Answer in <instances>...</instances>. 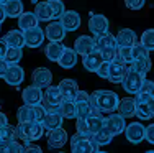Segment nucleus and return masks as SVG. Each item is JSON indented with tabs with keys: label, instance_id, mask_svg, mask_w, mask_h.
Returning a JSON list of instances; mask_svg holds the SVG:
<instances>
[{
	"label": "nucleus",
	"instance_id": "obj_49",
	"mask_svg": "<svg viewBox=\"0 0 154 153\" xmlns=\"http://www.w3.org/2000/svg\"><path fill=\"white\" fill-rule=\"evenodd\" d=\"M7 49H8V45H7L5 38H0V59H3V58H5Z\"/></svg>",
	"mask_w": 154,
	"mask_h": 153
},
{
	"label": "nucleus",
	"instance_id": "obj_4",
	"mask_svg": "<svg viewBox=\"0 0 154 153\" xmlns=\"http://www.w3.org/2000/svg\"><path fill=\"white\" fill-rule=\"evenodd\" d=\"M144 79H146L144 74H141V72H138L136 69L128 66L126 74H125V78L122 81V86H123V89L126 91L128 94H136V92H139V89H141Z\"/></svg>",
	"mask_w": 154,
	"mask_h": 153
},
{
	"label": "nucleus",
	"instance_id": "obj_54",
	"mask_svg": "<svg viewBox=\"0 0 154 153\" xmlns=\"http://www.w3.org/2000/svg\"><path fill=\"white\" fill-rule=\"evenodd\" d=\"M7 18V13H5V8H3V5L0 3V23H2L3 20Z\"/></svg>",
	"mask_w": 154,
	"mask_h": 153
},
{
	"label": "nucleus",
	"instance_id": "obj_39",
	"mask_svg": "<svg viewBox=\"0 0 154 153\" xmlns=\"http://www.w3.org/2000/svg\"><path fill=\"white\" fill-rule=\"evenodd\" d=\"M143 46H144L148 51H154V28H149L144 33L141 35V40H139Z\"/></svg>",
	"mask_w": 154,
	"mask_h": 153
},
{
	"label": "nucleus",
	"instance_id": "obj_2",
	"mask_svg": "<svg viewBox=\"0 0 154 153\" xmlns=\"http://www.w3.org/2000/svg\"><path fill=\"white\" fill-rule=\"evenodd\" d=\"M43 135H45V127H43L41 122H36V120L21 122L17 127V138H20L25 145L38 142Z\"/></svg>",
	"mask_w": 154,
	"mask_h": 153
},
{
	"label": "nucleus",
	"instance_id": "obj_53",
	"mask_svg": "<svg viewBox=\"0 0 154 153\" xmlns=\"http://www.w3.org/2000/svg\"><path fill=\"white\" fill-rule=\"evenodd\" d=\"M7 123H8V119H7V115L3 114V112H0V127L7 125Z\"/></svg>",
	"mask_w": 154,
	"mask_h": 153
},
{
	"label": "nucleus",
	"instance_id": "obj_3",
	"mask_svg": "<svg viewBox=\"0 0 154 153\" xmlns=\"http://www.w3.org/2000/svg\"><path fill=\"white\" fill-rule=\"evenodd\" d=\"M98 148L100 147L94 140V135L75 132V135L71 137V151H74V153H87V151L95 153V151H98Z\"/></svg>",
	"mask_w": 154,
	"mask_h": 153
},
{
	"label": "nucleus",
	"instance_id": "obj_21",
	"mask_svg": "<svg viewBox=\"0 0 154 153\" xmlns=\"http://www.w3.org/2000/svg\"><path fill=\"white\" fill-rule=\"evenodd\" d=\"M116 112H118L120 115H123L125 119H130V117H133V115H136V102H134V99H130V97L120 99Z\"/></svg>",
	"mask_w": 154,
	"mask_h": 153
},
{
	"label": "nucleus",
	"instance_id": "obj_36",
	"mask_svg": "<svg viewBox=\"0 0 154 153\" xmlns=\"http://www.w3.org/2000/svg\"><path fill=\"white\" fill-rule=\"evenodd\" d=\"M21 56H23V53H21V48L8 46V49H7L5 58H3V59H5L8 64H18V63H20V59H21Z\"/></svg>",
	"mask_w": 154,
	"mask_h": 153
},
{
	"label": "nucleus",
	"instance_id": "obj_20",
	"mask_svg": "<svg viewBox=\"0 0 154 153\" xmlns=\"http://www.w3.org/2000/svg\"><path fill=\"white\" fill-rule=\"evenodd\" d=\"M95 38V49L100 51V49H105V48H118L116 45V36L112 35V33H102V35H97L94 36Z\"/></svg>",
	"mask_w": 154,
	"mask_h": 153
},
{
	"label": "nucleus",
	"instance_id": "obj_40",
	"mask_svg": "<svg viewBox=\"0 0 154 153\" xmlns=\"http://www.w3.org/2000/svg\"><path fill=\"white\" fill-rule=\"evenodd\" d=\"M13 138H17V129H13L8 123L0 127V142H8L13 140Z\"/></svg>",
	"mask_w": 154,
	"mask_h": 153
},
{
	"label": "nucleus",
	"instance_id": "obj_25",
	"mask_svg": "<svg viewBox=\"0 0 154 153\" xmlns=\"http://www.w3.org/2000/svg\"><path fill=\"white\" fill-rule=\"evenodd\" d=\"M57 64L62 68V69H71L77 64V53L74 48H64V53L61 54Z\"/></svg>",
	"mask_w": 154,
	"mask_h": 153
},
{
	"label": "nucleus",
	"instance_id": "obj_32",
	"mask_svg": "<svg viewBox=\"0 0 154 153\" xmlns=\"http://www.w3.org/2000/svg\"><path fill=\"white\" fill-rule=\"evenodd\" d=\"M35 15L39 21H49L53 20V15H51V10L48 2H38L35 3Z\"/></svg>",
	"mask_w": 154,
	"mask_h": 153
},
{
	"label": "nucleus",
	"instance_id": "obj_23",
	"mask_svg": "<svg viewBox=\"0 0 154 153\" xmlns=\"http://www.w3.org/2000/svg\"><path fill=\"white\" fill-rule=\"evenodd\" d=\"M102 61H103V59H102L100 53H98L97 49H94L92 53L82 56V64H84V68H85L87 71H90V72H95V71H97V68L102 64Z\"/></svg>",
	"mask_w": 154,
	"mask_h": 153
},
{
	"label": "nucleus",
	"instance_id": "obj_14",
	"mask_svg": "<svg viewBox=\"0 0 154 153\" xmlns=\"http://www.w3.org/2000/svg\"><path fill=\"white\" fill-rule=\"evenodd\" d=\"M3 79H5V82L8 86H20L25 81L23 68H20L18 64H10L7 72H5V76H3Z\"/></svg>",
	"mask_w": 154,
	"mask_h": 153
},
{
	"label": "nucleus",
	"instance_id": "obj_34",
	"mask_svg": "<svg viewBox=\"0 0 154 153\" xmlns=\"http://www.w3.org/2000/svg\"><path fill=\"white\" fill-rule=\"evenodd\" d=\"M48 5H49L53 20H59V18L64 15L66 5H64V2H62V0H48Z\"/></svg>",
	"mask_w": 154,
	"mask_h": 153
},
{
	"label": "nucleus",
	"instance_id": "obj_8",
	"mask_svg": "<svg viewBox=\"0 0 154 153\" xmlns=\"http://www.w3.org/2000/svg\"><path fill=\"white\" fill-rule=\"evenodd\" d=\"M110 28V23H108V18L102 13H94L90 15V20H89V30L94 36L97 35H102V33H107Z\"/></svg>",
	"mask_w": 154,
	"mask_h": 153
},
{
	"label": "nucleus",
	"instance_id": "obj_45",
	"mask_svg": "<svg viewBox=\"0 0 154 153\" xmlns=\"http://www.w3.org/2000/svg\"><path fill=\"white\" fill-rule=\"evenodd\" d=\"M144 3H146V0H125V5L130 10H139L144 7Z\"/></svg>",
	"mask_w": 154,
	"mask_h": 153
},
{
	"label": "nucleus",
	"instance_id": "obj_18",
	"mask_svg": "<svg viewBox=\"0 0 154 153\" xmlns=\"http://www.w3.org/2000/svg\"><path fill=\"white\" fill-rule=\"evenodd\" d=\"M59 89L62 94V99H67V100H74L77 92H79V86L74 79H62L59 82Z\"/></svg>",
	"mask_w": 154,
	"mask_h": 153
},
{
	"label": "nucleus",
	"instance_id": "obj_52",
	"mask_svg": "<svg viewBox=\"0 0 154 153\" xmlns=\"http://www.w3.org/2000/svg\"><path fill=\"white\" fill-rule=\"evenodd\" d=\"M25 151H41V148L39 147H35V145H31V143H26L25 145Z\"/></svg>",
	"mask_w": 154,
	"mask_h": 153
},
{
	"label": "nucleus",
	"instance_id": "obj_50",
	"mask_svg": "<svg viewBox=\"0 0 154 153\" xmlns=\"http://www.w3.org/2000/svg\"><path fill=\"white\" fill-rule=\"evenodd\" d=\"M89 99H90V94L89 92H85V91H79L74 100H89Z\"/></svg>",
	"mask_w": 154,
	"mask_h": 153
},
{
	"label": "nucleus",
	"instance_id": "obj_31",
	"mask_svg": "<svg viewBox=\"0 0 154 153\" xmlns=\"http://www.w3.org/2000/svg\"><path fill=\"white\" fill-rule=\"evenodd\" d=\"M130 66L133 69H136L138 72H141V74L146 76L149 71H151L152 63H151V58H149V56H141V58H136V59L131 61Z\"/></svg>",
	"mask_w": 154,
	"mask_h": 153
},
{
	"label": "nucleus",
	"instance_id": "obj_28",
	"mask_svg": "<svg viewBox=\"0 0 154 153\" xmlns=\"http://www.w3.org/2000/svg\"><path fill=\"white\" fill-rule=\"evenodd\" d=\"M3 38H5L8 46H15V48H23L25 46V35L20 28L18 30H10Z\"/></svg>",
	"mask_w": 154,
	"mask_h": 153
},
{
	"label": "nucleus",
	"instance_id": "obj_17",
	"mask_svg": "<svg viewBox=\"0 0 154 153\" xmlns=\"http://www.w3.org/2000/svg\"><path fill=\"white\" fill-rule=\"evenodd\" d=\"M59 20H61L62 27L66 28V31H75L80 27V15L75 10H66L64 15Z\"/></svg>",
	"mask_w": 154,
	"mask_h": 153
},
{
	"label": "nucleus",
	"instance_id": "obj_57",
	"mask_svg": "<svg viewBox=\"0 0 154 153\" xmlns=\"http://www.w3.org/2000/svg\"><path fill=\"white\" fill-rule=\"evenodd\" d=\"M0 28H2V23H0Z\"/></svg>",
	"mask_w": 154,
	"mask_h": 153
},
{
	"label": "nucleus",
	"instance_id": "obj_47",
	"mask_svg": "<svg viewBox=\"0 0 154 153\" xmlns=\"http://www.w3.org/2000/svg\"><path fill=\"white\" fill-rule=\"evenodd\" d=\"M139 91H143V92H146V94H149V96L154 97V82L149 81V79H144V82H143V86Z\"/></svg>",
	"mask_w": 154,
	"mask_h": 153
},
{
	"label": "nucleus",
	"instance_id": "obj_55",
	"mask_svg": "<svg viewBox=\"0 0 154 153\" xmlns=\"http://www.w3.org/2000/svg\"><path fill=\"white\" fill-rule=\"evenodd\" d=\"M5 2H8V0H0V3H2V5H3V3H5Z\"/></svg>",
	"mask_w": 154,
	"mask_h": 153
},
{
	"label": "nucleus",
	"instance_id": "obj_56",
	"mask_svg": "<svg viewBox=\"0 0 154 153\" xmlns=\"http://www.w3.org/2000/svg\"><path fill=\"white\" fill-rule=\"evenodd\" d=\"M31 2H33V3H36V2H38V0H31Z\"/></svg>",
	"mask_w": 154,
	"mask_h": 153
},
{
	"label": "nucleus",
	"instance_id": "obj_13",
	"mask_svg": "<svg viewBox=\"0 0 154 153\" xmlns=\"http://www.w3.org/2000/svg\"><path fill=\"white\" fill-rule=\"evenodd\" d=\"M74 49L77 54L80 56H85V54L92 53L95 49V38L94 36H89V35H82L74 41Z\"/></svg>",
	"mask_w": 154,
	"mask_h": 153
},
{
	"label": "nucleus",
	"instance_id": "obj_44",
	"mask_svg": "<svg viewBox=\"0 0 154 153\" xmlns=\"http://www.w3.org/2000/svg\"><path fill=\"white\" fill-rule=\"evenodd\" d=\"M108 69H110V63H107V61H102V64L97 68V74L100 76L102 79H108Z\"/></svg>",
	"mask_w": 154,
	"mask_h": 153
},
{
	"label": "nucleus",
	"instance_id": "obj_27",
	"mask_svg": "<svg viewBox=\"0 0 154 153\" xmlns=\"http://www.w3.org/2000/svg\"><path fill=\"white\" fill-rule=\"evenodd\" d=\"M38 18H36L35 12H23L20 17H18V28L21 31L25 30H30V28L38 27Z\"/></svg>",
	"mask_w": 154,
	"mask_h": 153
},
{
	"label": "nucleus",
	"instance_id": "obj_46",
	"mask_svg": "<svg viewBox=\"0 0 154 153\" xmlns=\"http://www.w3.org/2000/svg\"><path fill=\"white\" fill-rule=\"evenodd\" d=\"M75 129H77V132H80V133H89V135H92V133L89 132V125H87L85 119H77Z\"/></svg>",
	"mask_w": 154,
	"mask_h": 153
},
{
	"label": "nucleus",
	"instance_id": "obj_33",
	"mask_svg": "<svg viewBox=\"0 0 154 153\" xmlns=\"http://www.w3.org/2000/svg\"><path fill=\"white\" fill-rule=\"evenodd\" d=\"M17 119H18V123L35 120V105L23 104L20 109H18V112H17Z\"/></svg>",
	"mask_w": 154,
	"mask_h": 153
},
{
	"label": "nucleus",
	"instance_id": "obj_42",
	"mask_svg": "<svg viewBox=\"0 0 154 153\" xmlns=\"http://www.w3.org/2000/svg\"><path fill=\"white\" fill-rule=\"evenodd\" d=\"M141 56H149V51L146 49L141 43L136 41L133 46H131V58H133V59H136V58H141Z\"/></svg>",
	"mask_w": 154,
	"mask_h": 153
},
{
	"label": "nucleus",
	"instance_id": "obj_29",
	"mask_svg": "<svg viewBox=\"0 0 154 153\" xmlns=\"http://www.w3.org/2000/svg\"><path fill=\"white\" fill-rule=\"evenodd\" d=\"M57 110L64 119H77V109H75V100H67L62 99V102L57 105Z\"/></svg>",
	"mask_w": 154,
	"mask_h": 153
},
{
	"label": "nucleus",
	"instance_id": "obj_5",
	"mask_svg": "<svg viewBox=\"0 0 154 153\" xmlns=\"http://www.w3.org/2000/svg\"><path fill=\"white\" fill-rule=\"evenodd\" d=\"M103 127L112 133L113 137L120 135V133L125 132V127H126V122H125V117L120 115L118 112H110L107 117H103Z\"/></svg>",
	"mask_w": 154,
	"mask_h": 153
},
{
	"label": "nucleus",
	"instance_id": "obj_35",
	"mask_svg": "<svg viewBox=\"0 0 154 153\" xmlns=\"http://www.w3.org/2000/svg\"><path fill=\"white\" fill-rule=\"evenodd\" d=\"M85 120H87V125H89V132L92 135L103 129V115H89Z\"/></svg>",
	"mask_w": 154,
	"mask_h": 153
},
{
	"label": "nucleus",
	"instance_id": "obj_15",
	"mask_svg": "<svg viewBox=\"0 0 154 153\" xmlns=\"http://www.w3.org/2000/svg\"><path fill=\"white\" fill-rule=\"evenodd\" d=\"M31 79H33V84L43 89V87H48L53 82V74L48 68H36L31 74Z\"/></svg>",
	"mask_w": 154,
	"mask_h": 153
},
{
	"label": "nucleus",
	"instance_id": "obj_19",
	"mask_svg": "<svg viewBox=\"0 0 154 153\" xmlns=\"http://www.w3.org/2000/svg\"><path fill=\"white\" fill-rule=\"evenodd\" d=\"M62 120L64 117L59 114V110H48L45 119H43V127H45V130H53V129H57V127H62Z\"/></svg>",
	"mask_w": 154,
	"mask_h": 153
},
{
	"label": "nucleus",
	"instance_id": "obj_41",
	"mask_svg": "<svg viewBox=\"0 0 154 153\" xmlns=\"http://www.w3.org/2000/svg\"><path fill=\"white\" fill-rule=\"evenodd\" d=\"M116 58L122 59L123 63H126V64H131V61H133V58H131V46H118V49H116Z\"/></svg>",
	"mask_w": 154,
	"mask_h": 153
},
{
	"label": "nucleus",
	"instance_id": "obj_24",
	"mask_svg": "<svg viewBox=\"0 0 154 153\" xmlns=\"http://www.w3.org/2000/svg\"><path fill=\"white\" fill-rule=\"evenodd\" d=\"M136 117L141 120H149L154 117V97H151L148 102L136 104Z\"/></svg>",
	"mask_w": 154,
	"mask_h": 153
},
{
	"label": "nucleus",
	"instance_id": "obj_48",
	"mask_svg": "<svg viewBox=\"0 0 154 153\" xmlns=\"http://www.w3.org/2000/svg\"><path fill=\"white\" fill-rule=\"evenodd\" d=\"M144 138L151 145H154V123H151V125L146 127V135H144Z\"/></svg>",
	"mask_w": 154,
	"mask_h": 153
},
{
	"label": "nucleus",
	"instance_id": "obj_7",
	"mask_svg": "<svg viewBox=\"0 0 154 153\" xmlns=\"http://www.w3.org/2000/svg\"><path fill=\"white\" fill-rule=\"evenodd\" d=\"M130 64L123 63L122 59L115 58V59L110 63V69H108V81L113 82V84H122L125 74H126V69Z\"/></svg>",
	"mask_w": 154,
	"mask_h": 153
},
{
	"label": "nucleus",
	"instance_id": "obj_10",
	"mask_svg": "<svg viewBox=\"0 0 154 153\" xmlns=\"http://www.w3.org/2000/svg\"><path fill=\"white\" fill-rule=\"evenodd\" d=\"M25 35V45L28 48H38L45 43V30H41L39 27H35V28H30V30H25L23 31Z\"/></svg>",
	"mask_w": 154,
	"mask_h": 153
},
{
	"label": "nucleus",
	"instance_id": "obj_16",
	"mask_svg": "<svg viewBox=\"0 0 154 153\" xmlns=\"http://www.w3.org/2000/svg\"><path fill=\"white\" fill-rule=\"evenodd\" d=\"M45 35H46V38L49 40V41H62L64 36H66V28L62 27L61 20L51 21V23L46 27Z\"/></svg>",
	"mask_w": 154,
	"mask_h": 153
},
{
	"label": "nucleus",
	"instance_id": "obj_26",
	"mask_svg": "<svg viewBox=\"0 0 154 153\" xmlns=\"http://www.w3.org/2000/svg\"><path fill=\"white\" fill-rule=\"evenodd\" d=\"M138 41L136 33L130 28H123L116 33V45L118 46H133Z\"/></svg>",
	"mask_w": 154,
	"mask_h": 153
},
{
	"label": "nucleus",
	"instance_id": "obj_9",
	"mask_svg": "<svg viewBox=\"0 0 154 153\" xmlns=\"http://www.w3.org/2000/svg\"><path fill=\"white\" fill-rule=\"evenodd\" d=\"M69 140V135L66 132V129L57 127L48 132V147L49 148H62Z\"/></svg>",
	"mask_w": 154,
	"mask_h": 153
},
{
	"label": "nucleus",
	"instance_id": "obj_43",
	"mask_svg": "<svg viewBox=\"0 0 154 153\" xmlns=\"http://www.w3.org/2000/svg\"><path fill=\"white\" fill-rule=\"evenodd\" d=\"M116 49H118V48H105V49H100L98 53H100V56H102V59H103V61L112 63V61L116 58Z\"/></svg>",
	"mask_w": 154,
	"mask_h": 153
},
{
	"label": "nucleus",
	"instance_id": "obj_1",
	"mask_svg": "<svg viewBox=\"0 0 154 153\" xmlns=\"http://www.w3.org/2000/svg\"><path fill=\"white\" fill-rule=\"evenodd\" d=\"M90 102H94L98 109H100L102 114H110V112H115L116 107L120 104V96L113 91H108V89H98L92 92L90 96Z\"/></svg>",
	"mask_w": 154,
	"mask_h": 153
},
{
	"label": "nucleus",
	"instance_id": "obj_12",
	"mask_svg": "<svg viewBox=\"0 0 154 153\" xmlns=\"http://www.w3.org/2000/svg\"><path fill=\"white\" fill-rule=\"evenodd\" d=\"M43 102H45V107L59 105L62 102V94H61L59 86L49 84L48 87H45V92H43Z\"/></svg>",
	"mask_w": 154,
	"mask_h": 153
},
{
	"label": "nucleus",
	"instance_id": "obj_11",
	"mask_svg": "<svg viewBox=\"0 0 154 153\" xmlns=\"http://www.w3.org/2000/svg\"><path fill=\"white\" fill-rule=\"evenodd\" d=\"M21 99L28 105H38L43 104V89L38 86H26L21 92Z\"/></svg>",
	"mask_w": 154,
	"mask_h": 153
},
{
	"label": "nucleus",
	"instance_id": "obj_6",
	"mask_svg": "<svg viewBox=\"0 0 154 153\" xmlns=\"http://www.w3.org/2000/svg\"><path fill=\"white\" fill-rule=\"evenodd\" d=\"M125 137L130 143L133 145H138L144 140V135H146V127L143 125L141 122H131L130 125L125 127Z\"/></svg>",
	"mask_w": 154,
	"mask_h": 153
},
{
	"label": "nucleus",
	"instance_id": "obj_38",
	"mask_svg": "<svg viewBox=\"0 0 154 153\" xmlns=\"http://www.w3.org/2000/svg\"><path fill=\"white\" fill-rule=\"evenodd\" d=\"M0 151H25V143H20L15 138L8 142H0Z\"/></svg>",
	"mask_w": 154,
	"mask_h": 153
},
{
	"label": "nucleus",
	"instance_id": "obj_37",
	"mask_svg": "<svg viewBox=\"0 0 154 153\" xmlns=\"http://www.w3.org/2000/svg\"><path fill=\"white\" fill-rule=\"evenodd\" d=\"M94 140L97 142V145L98 147H105V145H110L112 143V140H113V135L108 132L107 129H102V130H98L97 133H94Z\"/></svg>",
	"mask_w": 154,
	"mask_h": 153
},
{
	"label": "nucleus",
	"instance_id": "obj_22",
	"mask_svg": "<svg viewBox=\"0 0 154 153\" xmlns=\"http://www.w3.org/2000/svg\"><path fill=\"white\" fill-rule=\"evenodd\" d=\"M64 48H66V46L62 45L61 41H49V43H48V46L45 48V54H46V58L49 61L57 63L59 58H61V54L64 53Z\"/></svg>",
	"mask_w": 154,
	"mask_h": 153
},
{
	"label": "nucleus",
	"instance_id": "obj_30",
	"mask_svg": "<svg viewBox=\"0 0 154 153\" xmlns=\"http://www.w3.org/2000/svg\"><path fill=\"white\" fill-rule=\"evenodd\" d=\"M3 8L8 18H18L23 13V2L21 0H8L3 3Z\"/></svg>",
	"mask_w": 154,
	"mask_h": 153
},
{
	"label": "nucleus",
	"instance_id": "obj_51",
	"mask_svg": "<svg viewBox=\"0 0 154 153\" xmlns=\"http://www.w3.org/2000/svg\"><path fill=\"white\" fill-rule=\"evenodd\" d=\"M10 64L7 63L5 59H0V78H3L5 76V72H7V69H8Z\"/></svg>",
	"mask_w": 154,
	"mask_h": 153
}]
</instances>
